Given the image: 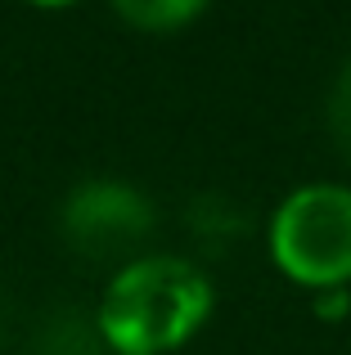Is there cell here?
<instances>
[{"mask_svg": "<svg viewBox=\"0 0 351 355\" xmlns=\"http://www.w3.org/2000/svg\"><path fill=\"white\" fill-rule=\"evenodd\" d=\"M212 311V284L176 257H135L113 275L99 306V333L117 355H162L194 338Z\"/></svg>", "mask_w": 351, "mask_h": 355, "instance_id": "6da1fadb", "label": "cell"}, {"mask_svg": "<svg viewBox=\"0 0 351 355\" xmlns=\"http://www.w3.org/2000/svg\"><path fill=\"white\" fill-rule=\"evenodd\" d=\"M275 266L311 288H343L351 279V189L302 184L271 220Z\"/></svg>", "mask_w": 351, "mask_h": 355, "instance_id": "7a4b0ae2", "label": "cell"}, {"mask_svg": "<svg viewBox=\"0 0 351 355\" xmlns=\"http://www.w3.org/2000/svg\"><path fill=\"white\" fill-rule=\"evenodd\" d=\"M59 234L86 261H126L153 234V202L126 180H81L59 207Z\"/></svg>", "mask_w": 351, "mask_h": 355, "instance_id": "3957f363", "label": "cell"}, {"mask_svg": "<svg viewBox=\"0 0 351 355\" xmlns=\"http://www.w3.org/2000/svg\"><path fill=\"white\" fill-rule=\"evenodd\" d=\"M207 0H113V9L126 18L131 27H144V32H171V27H185Z\"/></svg>", "mask_w": 351, "mask_h": 355, "instance_id": "277c9868", "label": "cell"}, {"mask_svg": "<svg viewBox=\"0 0 351 355\" xmlns=\"http://www.w3.org/2000/svg\"><path fill=\"white\" fill-rule=\"evenodd\" d=\"M329 126H334V139L343 148V157L351 162V59L343 63L334 81V95H329Z\"/></svg>", "mask_w": 351, "mask_h": 355, "instance_id": "5b68a950", "label": "cell"}, {"mask_svg": "<svg viewBox=\"0 0 351 355\" xmlns=\"http://www.w3.org/2000/svg\"><path fill=\"white\" fill-rule=\"evenodd\" d=\"M316 311L325 315V320L343 315L347 311V293H343V288H325V293H320V302H316Z\"/></svg>", "mask_w": 351, "mask_h": 355, "instance_id": "8992f818", "label": "cell"}, {"mask_svg": "<svg viewBox=\"0 0 351 355\" xmlns=\"http://www.w3.org/2000/svg\"><path fill=\"white\" fill-rule=\"evenodd\" d=\"M32 5H41V9H63V5H77V0H32Z\"/></svg>", "mask_w": 351, "mask_h": 355, "instance_id": "52a82bcc", "label": "cell"}]
</instances>
